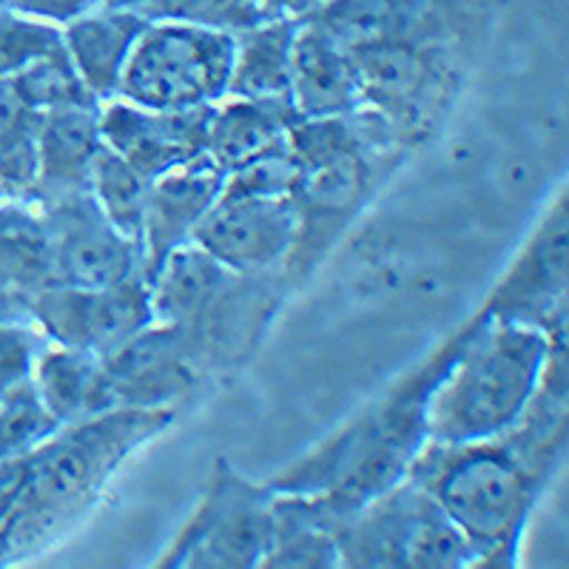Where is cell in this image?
<instances>
[{"instance_id":"29","label":"cell","mask_w":569,"mask_h":569,"mask_svg":"<svg viewBox=\"0 0 569 569\" xmlns=\"http://www.w3.org/2000/svg\"><path fill=\"white\" fill-rule=\"evenodd\" d=\"M58 427L40 399L32 376L20 379L7 393H0V459L32 453Z\"/></svg>"},{"instance_id":"4","label":"cell","mask_w":569,"mask_h":569,"mask_svg":"<svg viewBox=\"0 0 569 569\" xmlns=\"http://www.w3.org/2000/svg\"><path fill=\"white\" fill-rule=\"evenodd\" d=\"M547 337L538 322L476 317L453 330V356L427 399V436L472 445L512 433L541 388Z\"/></svg>"},{"instance_id":"2","label":"cell","mask_w":569,"mask_h":569,"mask_svg":"<svg viewBox=\"0 0 569 569\" xmlns=\"http://www.w3.org/2000/svg\"><path fill=\"white\" fill-rule=\"evenodd\" d=\"M182 410L117 408L58 427L27 456V481L7 541L9 563L43 556L98 510L111 481L142 447L177 425Z\"/></svg>"},{"instance_id":"10","label":"cell","mask_w":569,"mask_h":569,"mask_svg":"<svg viewBox=\"0 0 569 569\" xmlns=\"http://www.w3.org/2000/svg\"><path fill=\"white\" fill-rule=\"evenodd\" d=\"M157 322L149 279H123L100 288L52 284L29 308V325L46 342L111 356Z\"/></svg>"},{"instance_id":"31","label":"cell","mask_w":569,"mask_h":569,"mask_svg":"<svg viewBox=\"0 0 569 569\" xmlns=\"http://www.w3.org/2000/svg\"><path fill=\"white\" fill-rule=\"evenodd\" d=\"M46 339L27 322H0V393L32 376Z\"/></svg>"},{"instance_id":"6","label":"cell","mask_w":569,"mask_h":569,"mask_svg":"<svg viewBox=\"0 0 569 569\" xmlns=\"http://www.w3.org/2000/svg\"><path fill=\"white\" fill-rule=\"evenodd\" d=\"M479 40H401L350 52L362 80V109L413 154L441 131L465 91Z\"/></svg>"},{"instance_id":"28","label":"cell","mask_w":569,"mask_h":569,"mask_svg":"<svg viewBox=\"0 0 569 569\" xmlns=\"http://www.w3.org/2000/svg\"><path fill=\"white\" fill-rule=\"evenodd\" d=\"M14 83V89L27 98V103H32L34 109L43 114V111L54 109H69V106H98L100 100L89 91V86L83 83L80 71L71 63L69 52L63 49L46 54V58L34 60L32 66H27L23 71H18L14 78H9Z\"/></svg>"},{"instance_id":"18","label":"cell","mask_w":569,"mask_h":569,"mask_svg":"<svg viewBox=\"0 0 569 569\" xmlns=\"http://www.w3.org/2000/svg\"><path fill=\"white\" fill-rule=\"evenodd\" d=\"M291 103L302 120L348 117L362 109V80L353 54L313 18L297 23Z\"/></svg>"},{"instance_id":"20","label":"cell","mask_w":569,"mask_h":569,"mask_svg":"<svg viewBox=\"0 0 569 569\" xmlns=\"http://www.w3.org/2000/svg\"><path fill=\"white\" fill-rule=\"evenodd\" d=\"M146 27L149 20L120 3H106L63 27L66 52L100 103L117 98L126 66Z\"/></svg>"},{"instance_id":"14","label":"cell","mask_w":569,"mask_h":569,"mask_svg":"<svg viewBox=\"0 0 569 569\" xmlns=\"http://www.w3.org/2000/svg\"><path fill=\"white\" fill-rule=\"evenodd\" d=\"M40 211L52 242L54 284L100 288L142 273L140 246L111 226L91 191L43 206Z\"/></svg>"},{"instance_id":"25","label":"cell","mask_w":569,"mask_h":569,"mask_svg":"<svg viewBox=\"0 0 569 569\" xmlns=\"http://www.w3.org/2000/svg\"><path fill=\"white\" fill-rule=\"evenodd\" d=\"M38 131L40 111L14 89L9 78H0V180L9 197L29 200L38 177Z\"/></svg>"},{"instance_id":"23","label":"cell","mask_w":569,"mask_h":569,"mask_svg":"<svg viewBox=\"0 0 569 569\" xmlns=\"http://www.w3.org/2000/svg\"><path fill=\"white\" fill-rule=\"evenodd\" d=\"M299 114L291 100L226 98L211 109L208 157L226 174L284 142Z\"/></svg>"},{"instance_id":"32","label":"cell","mask_w":569,"mask_h":569,"mask_svg":"<svg viewBox=\"0 0 569 569\" xmlns=\"http://www.w3.org/2000/svg\"><path fill=\"white\" fill-rule=\"evenodd\" d=\"M27 456L0 459V567L7 558L9 532H12L20 492H23V481H27Z\"/></svg>"},{"instance_id":"26","label":"cell","mask_w":569,"mask_h":569,"mask_svg":"<svg viewBox=\"0 0 569 569\" xmlns=\"http://www.w3.org/2000/svg\"><path fill=\"white\" fill-rule=\"evenodd\" d=\"M149 186V177H142L131 162H126L109 146H103L98 166H94V174H91V197H94L100 211L109 217L111 226L117 231H123L137 246H140L142 237V217H146Z\"/></svg>"},{"instance_id":"30","label":"cell","mask_w":569,"mask_h":569,"mask_svg":"<svg viewBox=\"0 0 569 569\" xmlns=\"http://www.w3.org/2000/svg\"><path fill=\"white\" fill-rule=\"evenodd\" d=\"M58 49H63V32L58 27L0 7V78H14Z\"/></svg>"},{"instance_id":"35","label":"cell","mask_w":569,"mask_h":569,"mask_svg":"<svg viewBox=\"0 0 569 569\" xmlns=\"http://www.w3.org/2000/svg\"><path fill=\"white\" fill-rule=\"evenodd\" d=\"M3 200H9V191H7V186H3V180H0V202Z\"/></svg>"},{"instance_id":"7","label":"cell","mask_w":569,"mask_h":569,"mask_svg":"<svg viewBox=\"0 0 569 569\" xmlns=\"http://www.w3.org/2000/svg\"><path fill=\"white\" fill-rule=\"evenodd\" d=\"M345 569L476 567L470 543L416 479H405L345 516L339 527Z\"/></svg>"},{"instance_id":"9","label":"cell","mask_w":569,"mask_h":569,"mask_svg":"<svg viewBox=\"0 0 569 569\" xmlns=\"http://www.w3.org/2000/svg\"><path fill=\"white\" fill-rule=\"evenodd\" d=\"M233 34L188 23H149L140 34L117 98L146 109H213L228 98Z\"/></svg>"},{"instance_id":"13","label":"cell","mask_w":569,"mask_h":569,"mask_svg":"<svg viewBox=\"0 0 569 569\" xmlns=\"http://www.w3.org/2000/svg\"><path fill=\"white\" fill-rule=\"evenodd\" d=\"M569 291V180L547 202L510 266L492 282L476 317L538 322Z\"/></svg>"},{"instance_id":"24","label":"cell","mask_w":569,"mask_h":569,"mask_svg":"<svg viewBox=\"0 0 569 569\" xmlns=\"http://www.w3.org/2000/svg\"><path fill=\"white\" fill-rule=\"evenodd\" d=\"M299 20H262L233 34L228 98L291 100L293 40Z\"/></svg>"},{"instance_id":"33","label":"cell","mask_w":569,"mask_h":569,"mask_svg":"<svg viewBox=\"0 0 569 569\" xmlns=\"http://www.w3.org/2000/svg\"><path fill=\"white\" fill-rule=\"evenodd\" d=\"M106 3L109 0H3V7L43 20V23H52V27H69V23L106 7Z\"/></svg>"},{"instance_id":"21","label":"cell","mask_w":569,"mask_h":569,"mask_svg":"<svg viewBox=\"0 0 569 569\" xmlns=\"http://www.w3.org/2000/svg\"><path fill=\"white\" fill-rule=\"evenodd\" d=\"M32 379L60 427L120 408L103 356L46 342L34 359Z\"/></svg>"},{"instance_id":"12","label":"cell","mask_w":569,"mask_h":569,"mask_svg":"<svg viewBox=\"0 0 569 569\" xmlns=\"http://www.w3.org/2000/svg\"><path fill=\"white\" fill-rule=\"evenodd\" d=\"M106 368L120 408L182 410L211 382L191 337L180 325L160 319L106 356Z\"/></svg>"},{"instance_id":"27","label":"cell","mask_w":569,"mask_h":569,"mask_svg":"<svg viewBox=\"0 0 569 569\" xmlns=\"http://www.w3.org/2000/svg\"><path fill=\"white\" fill-rule=\"evenodd\" d=\"M120 7L142 14L149 23H188V27L242 32L266 20L257 0H114Z\"/></svg>"},{"instance_id":"34","label":"cell","mask_w":569,"mask_h":569,"mask_svg":"<svg viewBox=\"0 0 569 569\" xmlns=\"http://www.w3.org/2000/svg\"><path fill=\"white\" fill-rule=\"evenodd\" d=\"M325 3L328 0H257L259 12L266 14V20H305L317 14Z\"/></svg>"},{"instance_id":"36","label":"cell","mask_w":569,"mask_h":569,"mask_svg":"<svg viewBox=\"0 0 569 569\" xmlns=\"http://www.w3.org/2000/svg\"><path fill=\"white\" fill-rule=\"evenodd\" d=\"M0 7H3V0H0Z\"/></svg>"},{"instance_id":"17","label":"cell","mask_w":569,"mask_h":569,"mask_svg":"<svg viewBox=\"0 0 569 569\" xmlns=\"http://www.w3.org/2000/svg\"><path fill=\"white\" fill-rule=\"evenodd\" d=\"M100 106H69L40 114L38 177L29 194L34 206H52L69 197L89 194L91 174L103 151Z\"/></svg>"},{"instance_id":"8","label":"cell","mask_w":569,"mask_h":569,"mask_svg":"<svg viewBox=\"0 0 569 569\" xmlns=\"http://www.w3.org/2000/svg\"><path fill=\"white\" fill-rule=\"evenodd\" d=\"M273 485H259L226 456L211 465L200 501L166 550L160 569H259L273 536Z\"/></svg>"},{"instance_id":"16","label":"cell","mask_w":569,"mask_h":569,"mask_svg":"<svg viewBox=\"0 0 569 569\" xmlns=\"http://www.w3.org/2000/svg\"><path fill=\"white\" fill-rule=\"evenodd\" d=\"M222 186L226 171L217 169L211 157L151 180L140 237L142 277L149 279L171 253L194 242L197 228L220 200Z\"/></svg>"},{"instance_id":"11","label":"cell","mask_w":569,"mask_h":569,"mask_svg":"<svg viewBox=\"0 0 569 569\" xmlns=\"http://www.w3.org/2000/svg\"><path fill=\"white\" fill-rule=\"evenodd\" d=\"M299 240V211L291 194H253L222 186L194 246L233 273H284Z\"/></svg>"},{"instance_id":"3","label":"cell","mask_w":569,"mask_h":569,"mask_svg":"<svg viewBox=\"0 0 569 569\" xmlns=\"http://www.w3.org/2000/svg\"><path fill=\"white\" fill-rule=\"evenodd\" d=\"M288 146L299 166L291 194L299 240L284 277L302 288L410 154L365 109L328 120L299 117L288 131Z\"/></svg>"},{"instance_id":"22","label":"cell","mask_w":569,"mask_h":569,"mask_svg":"<svg viewBox=\"0 0 569 569\" xmlns=\"http://www.w3.org/2000/svg\"><path fill=\"white\" fill-rule=\"evenodd\" d=\"M342 521V512L333 510L322 496L277 490L271 547H268L259 569L339 567V527Z\"/></svg>"},{"instance_id":"19","label":"cell","mask_w":569,"mask_h":569,"mask_svg":"<svg viewBox=\"0 0 569 569\" xmlns=\"http://www.w3.org/2000/svg\"><path fill=\"white\" fill-rule=\"evenodd\" d=\"M54 284L52 242L34 202H0V322H27L29 308Z\"/></svg>"},{"instance_id":"5","label":"cell","mask_w":569,"mask_h":569,"mask_svg":"<svg viewBox=\"0 0 569 569\" xmlns=\"http://www.w3.org/2000/svg\"><path fill=\"white\" fill-rule=\"evenodd\" d=\"M410 479L419 481L470 543L479 569H512L547 472L510 436L472 445L427 441Z\"/></svg>"},{"instance_id":"15","label":"cell","mask_w":569,"mask_h":569,"mask_svg":"<svg viewBox=\"0 0 569 569\" xmlns=\"http://www.w3.org/2000/svg\"><path fill=\"white\" fill-rule=\"evenodd\" d=\"M208 126L211 109H146L120 98L100 106L103 142L149 180L206 160Z\"/></svg>"},{"instance_id":"1","label":"cell","mask_w":569,"mask_h":569,"mask_svg":"<svg viewBox=\"0 0 569 569\" xmlns=\"http://www.w3.org/2000/svg\"><path fill=\"white\" fill-rule=\"evenodd\" d=\"M453 356V333L359 413L271 479L277 490L322 496L342 516L405 481L430 441L427 399Z\"/></svg>"}]
</instances>
